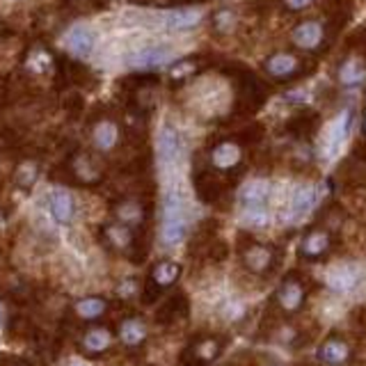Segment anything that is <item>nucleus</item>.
<instances>
[{"mask_svg": "<svg viewBox=\"0 0 366 366\" xmlns=\"http://www.w3.org/2000/svg\"><path fill=\"white\" fill-rule=\"evenodd\" d=\"M117 346L115 323H87L80 327L76 334V351L85 360H103V357L113 355Z\"/></svg>", "mask_w": 366, "mask_h": 366, "instance_id": "nucleus-3", "label": "nucleus"}, {"mask_svg": "<svg viewBox=\"0 0 366 366\" xmlns=\"http://www.w3.org/2000/svg\"><path fill=\"white\" fill-rule=\"evenodd\" d=\"M291 39L302 51H314V49H318V46L325 44V27L318 21H305V23L293 27Z\"/></svg>", "mask_w": 366, "mask_h": 366, "instance_id": "nucleus-12", "label": "nucleus"}, {"mask_svg": "<svg viewBox=\"0 0 366 366\" xmlns=\"http://www.w3.org/2000/svg\"><path fill=\"white\" fill-rule=\"evenodd\" d=\"M245 215L243 220L250 227H265L268 225V213H265V208L263 206H245Z\"/></svg>", "mask_w": 366, "mask_h": 366, "instance_id": "nucleus-28", "label": "nucleus"}, {"mask_svg": "<svg viewBox=\"0 0 366 366\" xmlns=\"http://www.w3.org/2000/svg\"><path fill=\"white\" fill-rule=\"evenodd\" d=\"M362 133H364V137H366V113H364V117H362Z\"/></svg>", "mask_w": 366, "mask_h": 366, "instance_id": "nucleus-34", "label": "nucleus"}, {"mask_svg": "<svg viewBox=\"0 0 366 366\" xmlns=\"http://www.w3.org/2000/svg\"><path fill=\"white\" fill-rule=\"evenodd\" d=\"M188 318H190V298L183 291H174L158 307L153 320L165 332H174V329L181 327Z\"/></svg>", "mask_w": 366, "mask_h": 366, "instance_id": "nucleus-8", "label": "nucleus"}, {"mask_svg": "<svg viewBox=\"0 0 366 366\" xmlns=\"http://www.w3.org/2000/svg\"><path fill=\"white\" fill-rule=\"evenodd\" d=\"M7 366H34L30 360H25V357H18V355H9L7 360Z\"/></svg>", "mask_w": 366, "mask_h": 366, "instance_id": "nucleus-32", "label": "nucleus"}, {"mask_svg": "<svg viewBox=\"0 0 366 366\" xmlns=\"http://www.w3.org/2000/svg\"><path fill=\"white\" fill-rule=\"evenodd\" d=\"M311 293V284L302 272H289L284 274L277 289L272 293L270 309L282 318H293L305 309Z\"/></svg>", "mask_w": 366, "mask_h": 366, "instance_id": "nucleus-2", "label": "nucleus"}, {"mask_svg": "<svg viewBox=\"0 0 366 366\" xmlns=\"http://www.w3.org/2000/svg\"><path fill=\"white\" fill-rule=\"evenodd\" d=\"M302 62L293 53H274L265 60V71L274 78H291L300 73Z\"/></svg>", "mask_w": 366, "mask_h": 366, "instance_id": "nucleus-14", "label": "nucleus"}, {"mask_svg": "<svg viewBox=\"0 0 366 366\" xmlns=\"http://www.w3.org/2000/svg\"><path fill=\"white\" fill-rule=\"evenodd\" d=\"M210 160H213L217 170H232L241 163V146H238L236 142L217 144L213 149V156H210Z\"/></svg>", "mask_w": 366, "mask_h": 366, "instance_id": "nucleus-19", "label": "nucleus"}, {"mask_svg": "<svg viewBox=\"0 0 366 366\" xmlns=\"http://www.w3.org/2000/svg\"><path fill=\"white\" fill-rule=\"evenodd\" d=\"M314 0H284V5H286L291 12H300V9H307Z\"/></svg>", "mask_w": 366, "mask_h": 366, "instance_id": "nucleus-31", "label": "nucleus"}, {"mask_svg": "<svg viewBox=\"0 0 366 366\" xmlns=\"http://www.w3.org/2000/svg\"><path fill=\"white\" fill-rule=\"evenodd\" d=\"M51 215L60 225H69L73 215H76V204H73V197L67 190L51 192Z\"/></svg>", "mask_w": 366, "mask_h": 366, "instance_id": "nucleus-15", "label": "nucleus"}, {"mask_svg": "<svg viewBox=\"0 0 366 366\" xmlns=\"http://www.w3.org/2000/svg\"><path fill=\"white\" fill-rule=\"evenodd\" d=\"M110 311V300L103 296H85L76 300L71 305L67 314L76 325H87V323H96Z\"/></svg>", "mask_w": 366, "mask_h": 366, "instance_id": "nucleus-10", "label": "nucleus"}, {"mask_svg": "<svg viewBox=\"0 0 366 366\" xmlns=\"http://www.w3.org/2000/svg\"><path fill=\"white\" fill-rule=\"evenodd\" d=\"M320 126V117L314 110H305V113L296 115L289 122V131L293 133V137H298V140H311V137L316 135Z\"/></svg>", "mask_w": 366, "mask_h": 366, "instance_id": "nucleus-16", "label": "nucleus"}, {"mask_svg": "<svg viewBox=\"0 0 366 366\" xmlns=\"http://www.w3.org/2000/svg\"><path fill=\"white\" fill-rule=\"evenodd\" d=\"M339 82L346 87H357L366 80V55L360 51H353L346 55V60L339 64Z\"/></svg>", "mask_w": 366, "mask_h": 366, "instance_id": "nucleus-11", "label": "nucleus"}, {"mask_svg": "<svg viewBox=\"0 0 366 366\" xmlns=\"http://www.w3.org/2000/svg\"><path fill=\"white\" fill-rule=\"evenodd\" d=\"M201 14L192 12V9H179V12H168V16L163 18V25L170 27V30H186L199 23Z\"/></svg>", "mask_w": 366, "mask_h": 366, "instance_id": "nucleus-24", "label": "nucleus"}, {"mask_svg": "<svg viewBox=\"0 0 366 366\" xmlns=\"http://www.w3.org/2000/svg\"><path fill=\"white\" fill-rule=\"evenodd\" d=\"M351 323L360 329V332H366V305H357L351 311Z\"/></svg>", "mask_w": 366, "mask_h": 366, "instance_id": "nucleus-29", "label": "nucleus"}, {"mask_svg": "<svg viewBox=\"0 0 366 366\" xmlns=\"http://www.w3.org/2000/svg\"><path fill=\"white\" fill-rule=\"evenodd\" d=\"M316 357L323 366H348L355 360V346L341 332H332L320 341Z\"/></svg>", "mask_w": 366, "mask_h": 366, "instance_id": "nucleus-9", "label": "nucleus"}, {"mask_svg": "<svg viewBox=\"0 0 366 366\" xmlns=\"http://www.w3.org/2000/svg\"><path fill=\"white\" fill-rule=\"evenodd\" d=\"M135 293H140V291H137V282L135 279H126V282H122V286L117 289V298L131 300Z\"/></svg>", "mask_w": 366, "mask_h": 366, "instance_id": "nucleus-30", "label": "nucleus"}, {"mask_svg": "<svg viewBox=\"0 0 366 366\" xmlns=\"http://www.w3.org/2000/svg\"><path fill=\"white\" fill-rule=\"evenodd\" d=\"M298 366H309V364H298Z\"/></svg>", "mask_w": 366, "mask_h": 366, "instance_id": "nucleus-36", "label": "nucleus"}, {"mask_svg": "<svg viewBox=\"0 0 366 366\" xmlns=\"http://www.w3.org/2000/svg\"><path fill=\"white\" fill-rule=\"evenodd\" d=\"M268 195H270L268 181L256 179V181H250L241 190V201H243L245 206H263L265 199H268Z\"/></svg>", "mask_w": 366, "mask_h": 366, "instance_id": "nucleus-22", "label": "nucleus"}, {"mask_svg": "<svg viewBox=\"0 0 366 366\" xmlns=\"http://www.w3.org/2000/svg\"><path fill=\"white\" fill-rule=\"evenodd\" d=\"M334 245H336V234L329 232L323 225H316L302 234L298 252L305 261H323L325 256L332 254Z\"/></svg>", "mask_w": 366, "mask_h": 366, "instance_id": "nucleus-7", "label": "nucleus"}, {"mask_svg": "<svg viewBox=\"0 0 366 366\" xmlns=\"http://www.w3.org/2000/svg\"><path fill=\"white\" fill-rule=\"evenodd\" d=\"M115 334H117V346L126 351L128 355H140L146 343L151 339V329L146 318L137 311H126L117 318L115 323Z\"/></svg>", "mask_w": 366, "mask_h": 366, "instance_id": "nucleus-5", "label": "nucleus"}, {"mask_svg": "<svg viewBox=\"0 0 366 366\" xmlns=\"http://www.w3.org/2000/svg\"><path fill=\"white\" fill-rule=\"evenodd\" d=\"M355 284H357V272L351 270V268H336V270L327 277V286L334 289V291H339V293L351 291V289L355 286Z\"/></svg>", "mask_w": 366, "mask_h": 366, "instance_id": "nucleus-26", "label": "nucleus"}, {"mask_svg": "<svg viewBox=\"0 0 366 366\" xmlns=\"http://www.w3.org/2000/svg\"><path fill=\"white\" fill-rule=\"evenodd\" d=\"M94 140H96L99 149H110V146H115V142H117V126L110 124V122L99 124L96 131H94Z\"/></svg>", "mask_w": 366, "mask_h": 366, "instance_id": "nucleus-27", "label": "nucleus"}, {"mask_svg": "<svg viewBox=\"0 0 366 366\" xmlns=\"http://www.w3.org/2000/svg\"><path fill=\"white\" fill-rule=\"evenodd\" d=\"M103 238L110 250H117V252H131L135 250V238H133V232L124 225H108L103 229Z\"/></svg>", "mask_w": 366, "mask_h": 366, "instance_id": "nucleus-17", "label": "nucleus"}, {"mask_svg": "<svg viewBox=\"0 0 366 366\" xmlns=\"http://www.w3.org/2000/svg\"><path fill=\"white\" fill-rule=\"evenodd\" d=\"M94 44H96V37H94V32H92L87 25H76L67 34L69 51L80 55V58H87V55L94 51Z\"/></svg>", "mask_w": 366, "mask_h": 366, "instance_id": "nucleus-18", "label": "nucleus"}, {"mask_svg": "<svg viewBox=\"0 0 366 366\" xmlns=\"http://www.w3.org/2000/svg\"><path fill=\"white\" fill-rule=\"evenodd\" d=\"M229 336L215 329H201L192 334L179 353V366H213L225 355Z\"/></svg>", "mask_w": 366, "mask_h": 366, "instance_id": "nucleus-1", "label": "nucleus"}, {"mask_svg": "<svg viewBox=\"0 0 366 366\" xmlns=\"http://www.w3.org/2000/svg\"><path fill=\"white\" fill-rule=\"evenodd\" d=\"M172 58V51L165 46H151V49L140 51L133 58V67H160Z\"/></svg>", "mask_w": 366, "mask_h": 366, "instance_id": "nucleus-23", "label": "nucleus"}, {"mask_svg": "<svg viewBox=\"0 0 366 366\" xmlns=\"http://www.w3.org/2000/svg\"><path fill=\"white\" fill-rule=\"evenodd\" d=\"M353 42L357 44V49H366V30H364V32H360V34H357Z\"/></svg>", "mask_w": 366, "mask_h": 366, "instance_id": "nucleus-33", "label": "nucleus"}, {"mask_svg": "<svg viewBox=\"0 0 366 366\" xmlns=\"http://www.w3.org/2000/svg\"><path fill=\"white\" fill-rule=\"evenodd\" d=\"M181 149V140H179V133L174 131L172 126H165L160 135H158V156L163 163H172L177 160Z\"/></svg>", "mask_w": 366, "mask_h": 366, "instance_id": "nucleus-20", "label": "nucleus"}, {"mask_svg": "<svg viewBox=\"0 0 366 366\" xmlns=\"http://www.w3.org/2000/svg\"><path fill=\"white\" fill-rule=\"evenodd\" d=\"M0 325H3V311H0Z\"/></svg>", "mask_w": 366, "mask_h": 366, "instance_id": "nucleus-35", "label": "nucleus"}, {"mask_svg": "<svg viewBox=\"0 0 366 366\" xmlns=\"http://www.w3.org/2000/svg\"><path fill=\"white\" fill-rule=\"evenodd\" d=\"M225 366H236V364H225Z\"/></svg>", "mask_w": 366, "mask_h": 366, "instance_id": "nucleus-37", "label": "nucleus"}, {"mask_svg": "<svg viewBox=\"0 0 366 366\" xmlns=\"http://www.w3.org/2000/svg\"><path fill=\"white\" fill-rule=\"evenodd\" d=\"M181 270H183L181 263L172 261V259H163L158 263H153L142 284V293H140L142 305H153L160 296H165V293L179 282Z\"/></svg>", "mask_w": 366, "mask_h": 366, "instance_id": "nucleus-6", "label": "nucleus"}, {"mask_svg": "<svg viewBox=\"0 0 366 366\" xmlns=\"http://www.w3.org/2000/svg\"><path fill=\"white\" fill-rule=\"evenodd\" d=\"M188 234V225L183 220V210H165V220L160 227V238L165 245H179Z\"/></svg>", "mask_w": 366, "mask_h": 366, "instance_id": "nucleus-13", "label": "nucleus"}, {"mask_svg": "<svg viewBox=\"0 0 366 366\" xmlns=\"http://www.w3.org/2000/svg\"><path fill=\"white\" fill-rule=\"evenodd\" d=\"M238 254H241L243 268L247 272L256 274V277H270V274L279 268V261H282L277 247L254 241V238L247 234H241Z\"/></svg>", "mask_w": 366, "mask_h": 366, "instance_id": "nucleus-4", "label": "nucleus"}, {"mask_svg": "<svg viewBox=\"0 0 366 366\" xmlns=\"http://www.w3.org/2000/svg\"><path fill=\"white\" fill-rule=\"evenodd\" d=\"M316 195H318V190L314 186H305V188H300L296 195H293V201H291V210L296 215H302V213H309L311 206L316 204Z\"/></svg>", "mask_w": 366, "mask_h": 366, "instance_id": "nucleus-25", "label": "nucleus"}, {"mask_svg": "<svg viewBox=\"0 0 366 366\" xmlns=\"http://www.w3.org/2000/svg\"><path fill=\"white\" fill-rule=\"evenodd\" d=\"M351 126H353V113L346 110V113L339 115V119L332 126V140H329V153L336 156L341 151L343 142L348 140V133H351Z\"/></svg>", "mask_w": 366, "mask_h": 366, "instance_id": "nucleus-21", "label": "nucleus"}, {"mask_svg": "<svg viewBox=\"0 0 366 366\" xmlns=\"http://www.w3.org/2000/svg\"><path fill=\"white\" fill-rule=\"evenodd\" d=\"M146 366H153V364H146Z\"/></svg>", "mask_w": 366, "mask_h": 366, "instance_id": "nucleus-38", "label": "nucleus"}]
</instances>
